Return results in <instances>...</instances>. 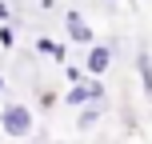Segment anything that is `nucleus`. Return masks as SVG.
<instances>
[{
	"label": "nucleus",
	"mask_w": 152,
	"mask_h": 144,
	"mask_svg": "<svg viewBox=\"0 0 152 144\" xmlns=\"http://www.w3.org/2000/svg\"><path fill=\"white\" fill-rule=\"evenodd\" d=\"M32 108L20 104V100H8V104H0V132L12 140H28L32 136Z\"/></svg>",
	"instance_id": "nucleus-1"
},
{
	"label": "nucleus",
	"mask_w": 152,
	"mask_h": 144,
	"mask_svg": "<svg viewBox=\"0 0 152 144\" xmlns=\"http://www.w3.org/2000/svg\"><path fill=\"white\" fill-rule=\"evenodd\" d=\"M64 104L72 108H84V104H108V88L100 76H84L80 84H72L68 92H64Z\"/></svg>",
	"instance_id": "nucleus-2"
},
{
	"label": "nucleus",
	"mask_w": 152,
	"mask_h": 144,
	"mask_svg": "<svg viewBox=\"0 0 152 144\" xmlns=\"http://www.w3.org/2000/svg\"><path fill=\"white\" fill-rule=\"evenodd\" d=\"M112 60H116V44L112 40H96V44L84 48V72L88 76H100L104 80L108 68H112Z\"/></svg>",
	"instance_id": "nucleus-3"
},
{
	"label": "nucleus",
	"mask_w": 152,
	"mask_h": 144,
	"mask_svg": "<svg viewBox=\"0 0 152 144\" xmlns=\"http://www.w3.org/2000/svg\"><path fill=\"white\" fill-rule=\"evenodd\" d=\"M64 28H68V40H72V44H80V48L96 44V32H92V24L84 20L76 8H64Z\"/></svg>",
	"instance_id": "nucleus-4"
},
{
	"label": "nucleus",
	"mask_w": 152,
	"mask_h": 144,
	"mask_svg": "<svg viewBox=\"0 0 152 144\" xmlns=\"http://www.w3.org/2000/svg\"><path fill=\"white\" fill-rule=\"evenodd\" d=\"M136 76H140L144 100H148V108H152V52H148V44H140V48H136Z\"/></svg>",
	"instance_id": "nucleus-5"
},
{
	"label": "nucleus",
	"mask_w": 152,
	"mask_h": 144,
	"mask_svg": "<svg viewBox=\"0 0 152 144\" xmlns=\"http://www.w3.org/2000/svg\"><path fill=\"white\" fill-rule=\"evenodd\" d=\"M36 52L48 56V60H56V64H68V44H60L52 36H36Z\"/></svg>",
	"instance_id": "nucleus-6"
},
{
	"label": "nucleus",
	"mask_w": 152,
	"mask_h": 144,
	"mask_svg": "<svg viewBox=\"0 0 152 144\" xmlns=\"http://www.w3.org/2000/svg\"><path fill=\"white\" fill-rule=\"evenodd\" d=\"M104 108H108V104H84L80 112H76V128H80V132H84V128H96L100 116H104Z\"/></svg>",
	"instance_id": "nucleus-7"
},
{
	"label": "nucleus",
	"mask_w": 152,
	"mask_h": 144,
	"mask_svg": "<svg viewBox=\"0 0 152 144\" xmlns=\"http://www.w3.org/2000/svg\"><path fill=\"white\" fill-rule=\"evenodd\" d=\"M36 100H40V108H44V112H52V108L60 104V96H56L52 88H40V92H36Z\"/></svg>",
	"instance_id": "nucleus-8"
},
{
	"label": "nucleus",
	"mask_w": 152,
	"mask_h": 144,
	"mask_svg": "<svg viewBox=\"0 0 152 144\" xmlns=\"http://www.w3.org/2000/svg\"><path fill=\"white\" fill-rule=\"evenodd\" d=\"M0 48H16V28L12 24H0Z\"/></svg>",
	"instance_id": "nucleus-9"
},
{
	"label": "nucleus",
	"mask_w": 152,
	"mask_h": 144,
	"mask_svg": "<svg viewBox=\"0 0 152 144\" xmlns=\"http://www.w3.org/2000/svg\"><path fill=\"white\" fill-rule=\"evenodd\" d=\"M64 76H68V84H80L88 72H84V64H64Z\"/></svg>",
	"instance_id": "nucleus-10"
},
{
	"label": "nucleus",
	"mask_w": 152,
	"mask_h": 144,
	"mask_svg": "<svg viewBox=\"0 0 152 144\" xmlns=\"http://www.w3.org/2000/svg\"><path fill=\"white\" fill-rule=\"evenodd\" d=\"M0 24H12V4L8 0H0Z\"/></svg>",
	"instance_id": "nucleus-11"
},
{
	"label": "nucleus",
	"mask_w": 152,
	"mask_h": 144,
	"mask_svg": "<svg viewBox=\"0 0 152 144\" xmlns=\"http://www.w3.org/2000/svg\"><path fill=\"white\" fill-rule=\"evenodd\" d=\"M0 92H4V72H0Z\"/></svg>",
	"instance_id": "nucleus-12"
}]
</instances>
